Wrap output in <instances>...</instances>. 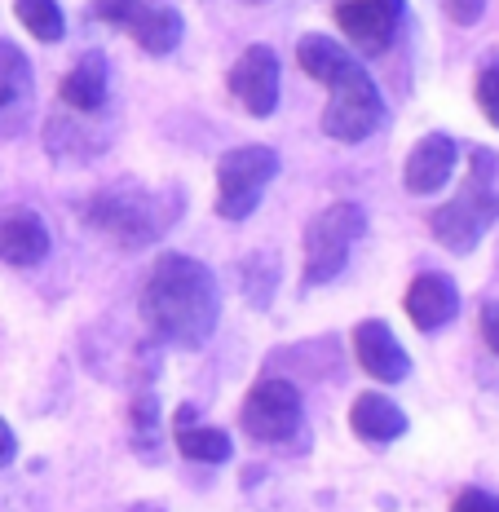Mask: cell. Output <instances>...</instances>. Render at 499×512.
Instances as JSON below:
<instances>
[{
    "label": "cell",
    "mask_w": 499,
    "mask_h": 512,
    "mask_svg": "<svg viewBox=\"0 0 499 512\" xmlns=\"http://www.w3.org/2000/svg\"><path fill=\"white\" fill-rule=\"evenodd\" d=\"M336 23H341V31L363 53H380L394 40L398 18L389 14V9H380L376 0H341V5H336Z\"/></svg>",
    "instance_id": "7c38bea8"
},
{
    "label": "cell",
    "mask_w": 499,
    "mask_h": 512,
    "mask_svg": "<svg viewBox=\"0 0 499 512\" xmlns=\"http://www.w3.org/2000/svg\"><path fill=\"white\" fill-rule=\"evenodd\" d=\"M296 62H301V71L305 76H314L318 84H336L349 67H354L349 49L336 45L332 36H305L301 45H296Z\"/></svg>",
    "instance_id": "e0dca14e"
},
{
    "label": "cell",
    "mask_w": 499,
    "mask_h": 512,
    "mask_svg": "<svg viewBox=\"0 0 499 512\" xmlns=\"http://www.w3.org/2000/svg\"><path fill=\"white\" fill-rule=\"evenodd\" d=\"M9 455H14V429H9V424L0 420V464H5Z\"/></svg>",
    "instance_id": "484cf974"
},
{
    "label": "cell",
    "mask_w": 499,
    "mask_h": 512,
    "mask_svg": "<svg viewBox=\"0 0 499 512\" xmlns=\"http://www.w3.org/2000/svg\"><path fill=\"white\" fill-rule=\"evenodd\" d=\"M455 159H460V151H455V142L447 133H429L420 137L416 146H411L407 155V190H416V195H433V190H442L455 173Z\"/></svg>",
    "instance_id": "30bf717a"
},
{
    "label": "cell",
    "mask_w": 499,
    "mask_h": 512,
    "mask_svg": "<svg viewBox=\"0 0 499 512\" xmlns=\"http://www.w3.org/2000/svg\"><path fill=\"white\" fill-rule=\"evenodd\" d=\"M451 512H499V495H491V490H464Z\"/></svg>",
    "instance_id": "603a6c76"
},
{
    "label": "cell",
    "mask_w": 499,
    "mask_h": 512,
    "mask_svg": "<svg viewBox=\"0 0 499 512\" xmlns=\"http://www.w3.org/2000/svg\"><path fill=\"white\" fill-rule=\"evenodd\" d=\"M442 5H447V14H451L460 27H473L477 18H482L486 0H442Z\"/></svg>",
    "instance_id": "cb8c5ba5"
},
{
    "label": "cell",
    "mask_w": 499,
    "mask_h": 512,
    "mask_svg": "<svg viewBox=\"0 0 499 512\" xmlns=\"http://www.w3.org/2000/svg\"><path fill=\"white\" fill-rule=\"evenodd\" d=\"M407 314L411 323L420 327V332H438V327H447L455 314H460V292H455V283L447 274H420L416 283H411L407 292Z\"/></svg>",
    "instance_id": "8fae6325"
},
{
    "label": "cell",
    "mask_w": 499,
    "mask_h": 512,
    "mask_svg": "<svg viewBox=\"0 0 499 512\" xmlns=\"http://www.w3.org/2000/svg\"><path fill=\"white\" fill-rule=\"evenodd\" d=\"M327 89H332L327 111H323L327 137H336V142H363V137H371L385 124V98H380V89L371 84V76L358 62L336 84H327Z\"/></svg>",
    "instance_id": "277c9868"
},
{
    "label": "cell",
    "mask_w": 499,
    "mask_h": 512,
    "mask_svg": "<svg viewBox=\"0 0 499 512\" xmlns=\"http://www.w3.org/2000/svg\"><path fill=\"white\" fill-rule=\"evenodd\" d=\"M482 336H486V345L499 354V301L482 305Z\"/></svg>",
    "instance_id": "d4e9b609"
},
{
    "label": "cell",
    "mask_w": 499,
    "mask_h": 512,
    "mask_svg": "<svg viewBox=\"0 0 499 512\" xmlns=\"http://www.w3.org/2000/svg\"><path fill=\"white\" fill-rule=\"evenodd\" d=\"M177 446H182L186 460H199V464H221V460H230V437L221 433V429L190 424V411L177 415Z\"/></svg>",
    "instance_id": "d6986e66"
},
{
    "label": "cell",
    "mask_w": 499,
    "mask_h": 512,
    "mask_svg": "<svg viewBox=\"0 0 499 512\" xmlns=\"http://www.w3.org/2000/svg\"><path fill=\"white\" fill-rule=\"evenodd\" d=\"M279 177V155L270 146H239L217 164V212L226 221L252 217L265 186Z\"/></svg>",
    "instance_id": "3957f363"
},
{
    "label": "cell",
    "mask_w": 499,
    "mask_h": 512,
    "mask_svg": "<svg viewBox=\"0 0 499 512\" xmlns=\"http://www.w3.org/2000/svg\"><path fill=\"white\" fill-rule=\"evenodd\" d=\"M477 102H482L486 120L499 128V62H491V67L482 71V80H477Z\"/></svg>",
    "instance_id": "44dd1931"
},
{
    "label": "cell",
    "mask_w": 499,
    "mask_h": 512,
    "mask_svg": "<svg viewBox=\"0 0 499 512\" xmlns=\"http://www.w3.org/2000/svg\"><path fill=\"white\" fill-rule=\"evenodd\" d=\"M354 354H358V367H363L367 376H376V380H385V384H398V380L411 376L407 349L398 345V336L389 332L380 318H367V323H358Z\"/></svg>",
    "instance_id": "9c48e42d"
},
{
    "label": "cell",
    "mask_w": 499,
    "mask_h": 512,
    "mask_svg": "<svg viewBox=\"0 0 499 512\" xmlns=\"http://www.w3.org/2000/svg\"><path fill=\"white\" fill-rule=\"evenodd\" d=\"M137 9H142V0H93V14L111 27H129L137 18Z\"/></svg>",
    "instance_id": "7402d4cb"
},
{
    "label": "cell",
    "mask_w": 499,
    "mask_h": 512,
    "mask_svg": "<svg viewBox=\"0 0 499 512\" xmlns=\"http://www.w3.org/2000/svg\"><path fill=\"white\" fill-rule=\"evenodd\" d=\"M243 429L257 442H288L301 429V393L288 380H261L243 402Z\"/></svg>",
    "instance_id": "52a82bcc"
},
{
    "label": "cell",
    "mask_w": 499,
    "mask_h": 512,
    "mask_svg": "<svg viewBox=\"0 0 499 512\" xmlns=\"http://www.w3.org/2000/svg\"><path fill=\"white\" fill-rule=\"evenodd\" d=\"M363 226H367V217L358 204H332L318 212L310 221V230H305V287L332 283L345 270L349 248L363 234Z\"/></svg>",
    "instance_id": "7a4b0ae2"
},
{
    "label": "cell",
    "mask_w": 499,
    "mask_h": 512,
    "mask_svg": "<svg viewBox=\"0 0 499 512\" xmlns=\"http://www.w3.org/2000/svg\"><path fill=\"white\" fill-rule=\"evenodd\" d=\"M349 424H354V433L363 437V442H376V446L407 433V415H402V407L389 398H380V393H363V398L354 402Z\"/></svg>",
    "instance_id": "5bb4252c"
},
{
    "label": "cell",
    "mask_w": 499,
    "mask_h": 512,
    "mask_svg": "<svg viewBox=\"0 0 499 512\" xmlns=\"http://www.w3.org/2000/svg\"><path fill=\"white\" fill-rule=\"evenodd\" d=\"M376 5H380V9H389V14H394V18L402 14V0H376Z\"/></svg>",
    "instance_id": "4316f807"
},
{
    "label": "cell",
    "mask_w": 499,
    "mask_h": 512,
    "mask_svg": "<svg viewBox=\"0 0 499 512\" xmlns=\"http://www.w3.org/2000/svg\"><path fill=\"white\" fill-rule=\"evenodd\" d=\"M499 221V190L486 186L482 173H477L451 204H442L433 212V234L447 252H473L482 243V234Z\"/></svg>",
    "instance_id": "5b68a950"
},
{
    "label": "cell",
    "mask_w": 499,
    "mask_h": 512,
    "mask_svg": "<svg viewBox=\"0 0 499 512\" xmlns=\"http://www.w3.org/2000/svg\"><path fill=\"white\" fill-rule=\"evenodd\" d=\"M129 27H133L137 45L146 53H155V58H164V53H173L182 45V14H173V9H146L142 5Z\"/></svg>",
    "instance_id": "ac0fdd59"
},
{
    "label": "cell",
    "mask_w": 499,
    "mask_h": 512,
    "mask_svg": "<svg viewBox=\"0 0 499 512\" xmlns=\"http://www.w3.org/2000/svg\"><path fill=\"white\" fill-rule=\"evenodd\" d=\"M49 256V226L36 212H14L0 221V261L9 265H40Z\"/></svg>",
    "instance_id": "4fadbf2b"
},
{
    "label": "cell",
    "mask_w": 499,
    "mask_h": 512,
    "mask_svg": "<svg viewBox=\"0 0 499 512\" xmlns=\"http://www.w3.org/2000/svg\"><path fill=\"white\" fill-rule=\"evenodd\" d=\"M142 314L155 336L182 349H204L208 336L217 332V279L204 261L182 252H168L155 261L151 279L142 292Z\"/></svg>",
    "instance_id": "6da1fadb"
},
{
    "label": "cell",
    "mask_w": 499,
    "mask_h": 512,
    "mask_svg": "<svg viewBox=\"0 0 499 512\" xmlns=\"http://www.w3.org/2000/svg\"><path fill=\"white\" fill-rule=\"evenodd\" d=\"M159 199L142 195V190H106V195H98V204H93L89 221L93 226H102L106 234H115L120 243H129V248H137V243H151L159 239L168 226H173V208L159 212L155 208Z\"/></svg>",
    "instance_id": "8992f818"
},
{
    "label": "cell",
    "mask_w": 499,
    "mask_h": 512,
    "mask_svg": "<svg viewBox=\"0 0 499 512\" xmlns=\"http://www.w3.org/2000/svg\"><path fill=\"white\" fill-rule=\"evenodd\" d=\"M14 14H18V23L36 40H45V45L62 40V31H67V18H62L58 0H14Z\"/></svg>",
    "instance_id": "ffe728a7"
},
{
    "label": "cell",
    "mask_w": 499,
    "mask_h": 512,
    "mask_svg": "<svg viewBox=\"0 0 499 512\" xmlns=\"http://www.w3.org/2000/svg\"><path fill=\"white\" fill-rule=\"evenodd\" d=\"M31 102V62L14 40L0 36V115H18Z\"/></svg>",
    "instance_id": "2e32d148"
},
{
    "label": "cell",
    "mask_w": 499,
    "mask_h": 512,
    "mask_svg": "<svg viewBox=\"0 0 499 512\" xmlns=\"http://www.w3.org/2000/svg\"><path fill=\"white\" fill-rule=\"evenodd\" d=\"M106 80H111V71H106L102 53H84L76 71L62 80V102L76 106V111H98L106 102Z\"/></svg>",
    "instance_id": "9a60e30c"
},
{
    "label": "cell",
    "mask_w": 499,
    "mask_h": 512,
    "mask_svg": "<svg viewBox=\"0 0 499 512\" xmlns=\"http://www.w3.org/2000/svg\"><path fill=\"white\" fill-rule=\"evenodd\" d=\"M230 89L243 102V111L274 115V106H279V58H274V49L252 45L243 53L230 71Z\"/></svg>",
    "instance_id": "ba28073f"
}]
</instances>
